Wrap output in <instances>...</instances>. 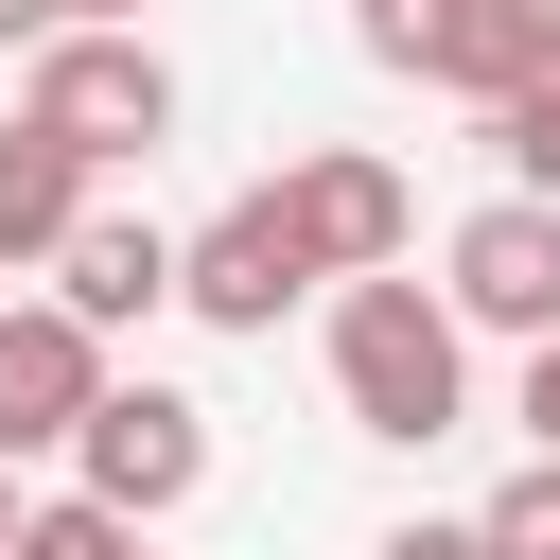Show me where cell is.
<instances>
[{
    "label": "cell",
    "mask_w": 560,
    "mask_h": 560,
    "mask_svg": "<svg viewBox=\"0 0 560 560\" xmlns=\"http://www.w3.org/2000/svg\"><path fill=\"white\" fill-rule=\"evenodd\" d=\"M332 402L368 420V438H402V455H438L455 420H472V332H455V298L438 280H332Z\"/></svg>",
    "instance_id": "obj_1"
},
{
    "label": "cell",
    "mask_w": 560,
    "mask_h": 560,
    "mask_svg": "<svg viewBox=\"0 0 560 560\" xmlns=\"http://www.w3.org/2000/svg\"><path fill=\"white\" fill-rule=\"evenodd\" d=\"M18 70H35V88H18V122H35V140H70L88 175L175 140V70H158V35H88V18H70V35H52V52H18Z\"/></svg>",
    "instance_id": "obj_2"
},
{
    "label": "cell",
    "mask_w": 560,
    "mask_h": 560,
    "mask_svg": "<svg viewBox=\"0 0 560 560\" xmlns=\"http://www.w3.org/2000/svg\"><path fill=\"white\" fill-rule=\"evenodd\" d=\"M350 35H368V70H402V88H438V105H508V88L542 70L560 0H350Z\"/></svg>",
    "instance_id": "obj_3"
},
{
    "label": "cell",
    "mask_w": 560,
    "mask_h": 560,
    "mask_svg": "<svg viewBox=\"0 0 560 560\" xmlns=\"http://www.w3.org/2000/svg\"><path fill=\"white\" fill-rule=\"evenodd\" d=\"M70 472H88V508L175 525V508L210 490V402H192V385H105V402H88V438H70Z\"/></svg>",
    "instance_id": "obj_4"
},
{
    "label": "cell",
    "mask_w": 560,
    "mask_h": 560,
    "mask_svg": "<svg viewBox=\"0 0 560 560\" xmlns=\"http://www.w3.org/2000/svg\"><path fill=\"white\" fill-rule=\"evenodd\" d=\"M262 210H280V245H298L315 280H385V262L420 245V192H402L385 158H350V140H315L298 175H262Z\"/></svg>",
    "instance_id": "obj_5"
},
{
    "label": "cell",
    "mask_w": 560,
    "mask_h": 560,
    "mask_svg": "<svg viewBox=\"0 0 560 560\" xmlns=\"http://www.w3.org/2000/svg\"><path fill=\"white\" fill-rule=\"evenodd\" d=\"M438 298H455V332L542 350V332H560V210H542V192H490V210L438 245Z\"/></svg>",
    "instance_id": "obj_6"
},
{
    "label": "cell",
    "mask_w": 560,
    "mask_h": 560,
    "mask_svg": "<svg viewBox=\"0 0 560 560\" xmlns=\"http://www.w3.org/2000/svg\"><path fill=\"white\" fill-rule=\"evenodd\" d=\"M105 385H122V368H105V332H70L52 298H0V472H35V455H70Z\"/></svg>",
    "instance_id": "obj_7"
},
{
    "label": "cell",
    "mask_w": 560,
    "mask_h": 560,
    "mask_svg": "<svg viewBox=\"0 0 560 560\" xmlns=\"http://www.w3.org/2000/svg\"><path fill=\"white\" fill-rule=\"evenodd\" d=\"M175 298H192L210 332H280V315L315 298V262L280 245V210H262V192H228V210H210V228L175 245Z\"/></svg>",
    "instance_id": "obj_8"
},
{
    "label": "cell",
    "mask_w": 560,
    "mask_h": 560,
    "mask_svg": "<svg viewBox=\"0 0 560 560\" xmlns=\"http://www.w3.org/2000/svg\"><path fill=\"white\" fill-rule=\"evenodd\" d=\"M158 298H175V228H158V210H88V228L52 245V315H70V332H140Z\"/></svg>",
    "instance_id": "obj_9"
},
{
    "label": "cell",
    "mask_w": 560,
    "mask_h": 560,
    "mask_svg": "<svg viewBox=\"0 0 560 560\" xmlns=\"http://www.w3.org/2000/svg\"><path fill=\"white\" fill-rule=\"evenodd\" d=\"M88 210H105V192H88V158H70V140H35V122H0V280H18V262H52Z\"/></svg>",
    "instance_id": "obj_10"
},
{
    "label": "cell",
    "mask_w": 560,
    "mask_h": 560,
    "mask_svg": "<svg viewBox=\"0 0 560 560\" xmlns=\"http://www.w3.org/2000/svg\"><path fill=\"white\" fill-rule=\"evenodd\" d=\"M490 140H508V192H542V210H560V35H542V70L490 105Z\"/></svg>",
    "instance_id": "obj_11"
},
{
    "label": "cell",
    "mask_w": 560,
    "mask_h": 560,
    "mask_svg": "<svg viewBox=\"0 0 560 560\" xmlns=\"http://www.w3.org/2000/svg\"><path fill=\"white\" fill-rule=\"evenodd\" d=\"M18 560H158V525H122V508H88V490H35Z\"/></svg>",
    "instance_id": "obj_12"
},
{
    "label": "cell",
    "mask_w": 560,
    "mask_h": 560,
    "mask_svg": "<svg viewBox=\"0 0 560 560\" xmlns=\"http://www.w3.org/2000/svg\"><path fill=\"white\" fill-rule=\"evenodd\" d=\"M472 542H490V560H560V455H525V472L472 508Z\"/></svg>",
    "instance_id": "obj_13"
},
{
    "label": "cell",
    "mask_w": 560,
    "mask_h": 560,
    "mask_svg": "<svg viewBox=\"0 0 560 560\" xmlns=\"http://www.w3.org/2000/svg\"><path fill=\"white\" fill-rule=\"evenodd\" d=\"M368 560H490V542H472V525H385Z\"/></svg>",
    "instance_id": "obj_14"
},
{
    "label": "cell",
    "mask_w": 560,
    "mask_h": 560,
    "mask_svg": "<svg viewBox=\"0 0 560 560\" xmlns=\"http://www.w3.org/2000/svg\"><path fill=\"white\" fill-rule=\"evenodd\" d=\"M525 438H542V455H560V332H542V350H525Z\"/></svg>",
    "instance_id": "obj_15"
},
{
    "label": "cell",
    "mask_w": 560,
    "mask_h": 560,
    "mask_svg": "<svg viewBox=\"0 0 560 560\" xmlns=\"http://www.w3.org/2000/svg\"><path fill=\"white\" fill-rule=\"evenodd\" d=\"M70 35V0H0V52H52Z\"/></svg>",
    "instance_id": "obj_16"
},
{
    "label": "cell",
    "mask_w": 560,
    "mask_h": 560,
    "mask_svg": "<svg viewBox=\"0 0 560 560\" xmlns=\"http://www.w3.org/2000/svg\"><path fill=\"white\" fill-rule=\"evenodd\" d=\"M70 18H88V35H140V0H70Z\"/></svg>",
    "instance_id": "obj_17"
},
{
    "label": "cell",
    "mask_w": 560,
    "mask_h": 560,
    "mask_svg": "<svg viewBox=\"0 0 560 560\" xmlns=\"http://www.w3.org/2000/svg\"><path fill=\"white\" fill-rule=\"evenodd\" d=\"M18 525H35V490H18V472H0V560H18Z\"/></svg>",
    "instance_id": "obj_18"
}]
</instances>
